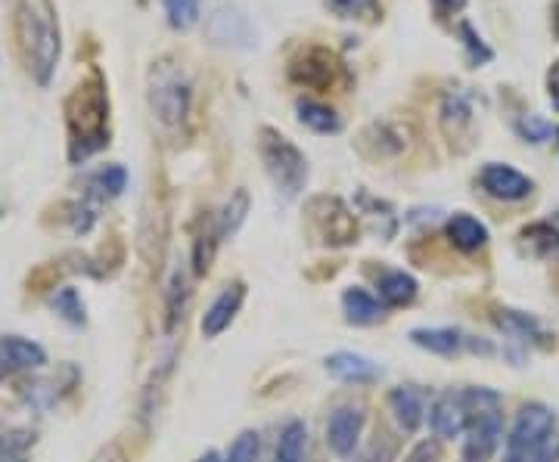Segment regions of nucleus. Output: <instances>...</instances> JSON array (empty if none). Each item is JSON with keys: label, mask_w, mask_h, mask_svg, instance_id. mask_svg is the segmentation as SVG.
Instances as JSON below:
<instances>
[{"label": "nucleus", "mask_w": 559, "mask_h": 462, "mask_svg": "<svg viewBox=\"0 0 559 462\" xmlns=\"http://www.w3.org/2000/svg\"><path fill=\"white\" fill-rule=\"evenodd\" d=\"M66 124H69V159L84 161L103 146H109V94L100 69H91L87 78L75 84L66 100Z\"/></svg>", "instance_id": "nucleus-1"}, {"label": "nucleus", "mask_w": 559, "mask_h": 462, "mask_svg": "<svg viewBox=\"0 0 559 462\" xmlns=\"http://www.w3.org/2000/svg\"><path fill=\"white\" fill-rule=\"evenodd\" d=\"M16 40L28 75L47 87L62 53L60 20L53 0H20L16 7Z\"/></svg>", "instance_id": "nucleus-2"}, {"label": "nucleus", "mask_w": 559, "mask_h": 462, "mask_svg": "<svg viewBox=\"0 0 559 462\" xmlns=\"http://www.w3.org/2000/svg\"><path fill=\"white\" fill-rule=\"evenodd\" d=\"M463 406H466V447H463V462H488L495 457L500 443V394L488 388H469L460 391Z\"/></svg>", "instance_id": "nucleus-3"}, {"label": "nucleus", "mask_w": 559, "mask_h": 462, "mask_svg": "<svg viewBox=\"0 0 559 462\" xmlns=\"http://www.w3.org/2000/svg\"><path fill=\"white\" fill-rule=\"evenodd\" d=\"M557 416L544 403H525L507 438V462H557Z\"/></svg>", "instance_id": "nucleus-4"}, {"label": "nucleus", "mask_w": 559, "mask_h": 462, "mask_svg": "<svg viewBox=\"0 0 559 462\" xmlns=\"http://www.w3.org/2000/svg\"><path fill=\"white\" fill-rule=\"evenodd\" d=\"M193 87L175 60H159L150 72V109L162 127H180L190 115Z\"/></svg>", "instance_id": "nucleus-5"}, {"label": "nucleus", "mask_w": 559, "mask_h": 462, "mask_svg": "<svg viewBox=\"0 0 559 462\" xmlns=\"http://www.w3.org/2000/svg\"><path fill=\"white\" fill-rule=\"evenodd\" d=\"M259 153L271 181L277 183V190L286 199H296L305 183H308V161L301 156V149L296 143H289L283 134L264 127L259 141Z\"/></svg>", "instance_id": "nucleus-6"}, {"label": "nucleus", "mask_w": 559, "mask_h": 462, "mask_svg": "<svg viewBox=\"0 0 559 462\" xmlns=\"http://www.w3.org/2000/svg\"><path fill=\"white\" fill-rule=\"evenodd\" d=\"M336 75H340V60L326 47H305L289 65V78L311 90H330Z\"/></svg>", "instance_id": "nucleus-7"}, {"label": "nucleus", "mask_w": 559, "mask_h": 462, "mask_svg": "<svg viewBox=\"0 0 559 462\" xmlns=\"http://www.w3.org/2000/svg\"><path fill=\"white\" fill-rule=\"evenodd\" d=\"M479 183L488 196H495L500 202H522L532 196V181L525 174H520L516 168L498 165V161H491V165L481 168Z\"/></svg>", "instance_id": "nucleus-8"}, {"label": "nucleus", "mask_w": 559, "mask_h": 462, "mask_svg": "<svg viewBox=\"0 0 559 462\" xmlns=\"http://www.w3.org/2000/svg\"><path fill=\"white\" fill-rule=\"evenodd\" d=\"M44 363H47V354L40 344L20 339V336H0V382L25 369H38Z\"/></svg>", "instance_id": "nucleus-9"}, {"label": "nucleus", "mask_w": 559, "mask_h": 462, "mask_svg": "<svg viewBox=\"0 0 559 462\" xmlns=\"http://www.w3.org/2000/svg\"><path fill=\"white\" fill-rule=\"evenodd\" d=\"M360 428H364V413L355 410V406H340L330 416V425H326V443L333 447V453L348 457L358 447Z\"/></svg>", "instance_id": "nucleus-10"}, {"label": "nucleus", "mask_w": 559, "mask_h": 462, "mask_svg": "<svg viewBox=\"0 0 559 462\" xmlns=\"http://www.w3.org/2000/svg\"><path fill=\"white\" fill-rule=\"evenodd\" d=\"M242 299H246V289H242L240 282L230 285V289H224L218 299L212 302V307L205 311V317H202V336H205V339L221 336V332L234 323V317L240 314Z\"/></svg>", "instance_id": "nucleus-11"}, {"label": "nucleus", "mask_w": 559, "mask_h": 462, "mask_svg": "<svg viewBox=\"0 0 559 462\" xmlns=\"http://www.w3.org/2000/svg\"><path fill=\"white\" fill-rule=\"evenodd\" d=\"M432 431L439 438H460L466 431V406H463V394H441L439 401L432 403Z\"/></svg>", "instance_id": "nucleus-12"}, {"label": "nucleus", "mask_w": 559, "mask_h": 462, "mask_svg": "<svg viewBox=\"0 0 559 462\" xmlns=\"http://www.w3.org/2000/svg\"><path fill=\"white\" fill-rule=\"evenodd\" d=\"M326 369L342 379V382H373L380 376V366L370 363L360 354H348V351H340L333 357H326Z\"/></svg>", "instance_id": "nucleus-13"}, {"label": "nucleus", "mask_w": 559, "mask_h": 462, "mask_svg": "<svg viewBox=\"0 0 559 462\" xmlns=\"http://www.w3.org/2000/svg\"><path fill=\"white\" fill-rule=\"evenodd\" d=\"M389 406H392V416L401 425V431H417L423 423V398H419L414 388H395L389 394Z\"/></svg>", "instance_id": "nucleus-14"}, {"label": "nucleus", "mask_w": 559, "mask_h": 462, "mask_svg": "<svg viewBox=\"0 0 559 462\" xmlns=\"http://www.w3.org/2000/svg\"><path fill=\"white\" fill-rule=\"evenodd\" d=\"M342 307H345L348 323H355V326H370V323L382 320V304L364 289H348L342 295Z\"/></svg>", "instance_id": "nucleus-15"}, {"label": "nucleus", "mask_w": 559, "mask_h": 462, "mask_svg": "<svg viewBox=\"0 0 559 462\" xmlns=\"http://www.w3.org/2000/svg\"><path fill=\"white\" fill-rule=\"evenodd\" d=\"M448 236H451V242L457 245L460 252H476V248H481L488 242V227L476 221V218H469V215H454L448 221Z\"/></svg>", "instance_id": "nucleus-16"}, {"label": "nucleus", "mask_w": 559, "mask_h": 462, "mask_svg": "<svg viewBox=\"0 0 559 462\" xmlns=\"http://www.w3.org/2000/svg\"><path fill=\"white\" fill-rule=\"evenodd\" d=\"M380 299L392 307H401V304H411L417 299V280L411 273H401V270H392L380 280Z\"/></svg>", "instance_id": "nucleus-17"}, {"label": "nucleus", "mask_w": 559, "mask_h": 462, "mask_svg": "<svg viewBox=\"0 0 559 462\" xmlns=\"http://www.w3.org/2000/svg\"><path fill=\"white\" fill-rule=\"evenodd\" d=\"M299 121L305 127H311V131H318V134H336L342 127L340 115L330 109V106H323V102L314 100H299Z\"/></svg>", "instance_id": "nucleus-18"}, {"label": "nucleus", "mask_w": 559, "mask_h": 462, "mask_svg": "<svg viewBox=\"0 0 559 462\" xmlns=\"http://www.w3.org/2000/svg\"><path fill=\"white\" fill-rule=\"evenodd\" d=\"M411 339L419 348L432 351V354H457L463 348V336L457 329H414Z\"/></svg>", "instance_id": "nucleus-19"}, {"label": "nucleus", "mask_w": 559, "mask_h": 462, "mask_svg": "<svg viewBox=\"0 0 559 462\" xmlns=\"http://www.w3.org/2000/svg\"><path fill=\"white\" fill-rule=\"evenodd\" d=\"M305 425L301 423H289L283 428L277 443V453H274V462H305Z\"/></svg>", "instance_id": "nucleus-20"}, {"label": "nucleus", "mask_w": 559, "mask_h": 462, "mask_svg": "<svg viewBox=\"0 0 559 462\" xmlns=\"http://www.w3.org/2000/svg\"><path fill=\"white\" fill-rule=\"evenodd\" d=\"M124 183H128V174H124L121 165H106L97 174H91V190L100 199H116L121 190H124Z\"/></svg>", "instance_id": "nucleus-21"}, {"label": "nucleus", "mask_w": 559, "mask_h": 462, "mask_svg": "<svg viewBox=\"0 0 559 462\" xmlns=\"http://www.w3.org/2000/svg\"><path fill=\"white\" fill-rule=\"evenodd\" d=\"M326 7L340 20H377L380 16L377 0H326Z\"/></svg>", "instance_id": "nucleus-22"}, {"label": "nucleus", "mask_w": 559, "mask_h": 462, "mask_svg": "<svg viewBox=\"0 0 559 462\" xmlns=\"http://www.w3.org/2000/svg\"><path fill=\"white\" fill-rule=\"evenodd\" d=\"M165 16L171 28L183 32L200 20V0H165Z\"/></svg>", "instance_id": "nucleus-23"}, {"label": "nucleus", "mask_w": 559, "mask_h": 462, "mask_svg": "<svg viewBox=\"0 0 559 462\" xmlns=\"http://www.w3.org/2000/svg\"><path fill=\"white\" fill-rule=\"evenodd\" d=\"M460 38H463V47H466V53H469V62L473 65H485V62L495 60V53H491V47L481 40V35L469 25V22H460Z\"/></svg>", "instance_id": "nucleus-24"}, {"label": "nucleus", "mask_w": 559, "mask_h": 462, "mask_svg": "<svg viewBox=\"0 0 559 462\" xmlns=\"http://www.w3.org/2000/svg\"><path fill=\"white\" fill-rule=\"evenodd\" d=\"M246 211H249V196H246V190H240V193H234V199L227 202V208L221 215V236L237 233L240 223L246 221Z\"/></svg>", "instance_id": "nucleus-25"}, {"label": "nucleus", "mask_w": 559, "mask_h": 462, "mask_svg": "<svg viewBox=\"0 0 559 462\" xmlns=\"http://www.w3.org/2000/svg\"><path fill=\"white\" fill-rule=\"evenodd\" d=\"M53 311L66 317L69 323H84V304H81L79 292L75 289H60L57 295H53Z\"/></svg>", "instance_id": "nucleus-26"}, {"label": "nucleus", "mask_w": 559, "mask_h": 462, "mask_svg": "<svg viewBox=\"0 0 559 462\" xmlns=\"http://www.w3.org/2000/svg\"><path fill=\"white\" fill-rule=\"evenodd\" d=\"M259 460V435L255 431H242L237 441L230 443L227 462H255Z\"/></svg>", "instance_id": "nucleus-27"}, {"label": "nucleus", "mask_w": 559, "mask_h": 462, "mask_svg": "<svg viewBox=\"0 0 559 462\" xmlns=\"http://www.w3.org/2000/svg\"><path fill=\"white\" fill-rule=\"evenodd\" d=\"M183 295H187V282H183V273H175L171 280V289H168V329H175L178 320L183 317Z\"/></svg>", "instance_id": "nucleus-28"}, {"label": "nucleus", "mask_w": 559, "mask_h": 462, "mask_svg": "<svg viewBox=\"0 0 559 462\" xmlns=\"http://www.w3.org/2000/svg\"><path fill=\"white\" fill-rule=\"evenodd\" d=\"M441 115H444V124H448V127H451V121H454V124H466V121H469V102H466L463 94H448V97H444Z\"/></svg>", "instance_id": "nucleus-29"}, {"label": "nucleus", "mask_w": 559, "mask_h": 462, "mask_svg": "<svg viewBox=\"0 0 559 462\" xmlns=\"http://www.w3.org/2000/svg\"><path fill=\"white\" fill-rule=\"evenodd\" d=\"M520 134L528 143H544L554 134V124H547L540 115H525V119H520Z\"/></svg>", "instance_id": "nucleus-30"}, {"label": "nucleus", "mask_w": 559, "mask_h": 462, "mask_svg": "<svg viewBox=\"0 0 559 462\" xmlns=\"http://www.w3.org/2000/svg\"><path fill=\"white\" fill-rule=\"evenodd\" d=\"M404 462H439V447L436 443H429V441H423L417 443L411 453H407V460Z\"/></svg>", "instance_id": "nucleus-31"}, {"label": "nucleus", "mask_w": 559, "mask_h": 462, "mask_svg": "<svg viewBox=\"0 0 559 462\" xmlns=\"http://www.w3.org/2000/svg\"><path fill=\"white\" fill-rule=\"evenodd\" d=\"M466 7V0H436V10H439L441 16H454Z\"/></svg>", "instance_id": "nucleus-32"}, {"label": "nucleus", "mask_w": 559, "mask_h": 462, "mask_svg": "<svg viewBox=\"0 0 559 462\" xmlns=\"http://www.w3.org/2000/svg\"><path fill=\"white\" fill-rule=\"evenodd\" d=\"M550 102H554V109L559 112V62L554 65V72H550Z\"/></svg>", "instance_id": "nucleus-33"}, {"label": "nucleus", "mask_w": 559, "mask_h": 462, "mask_svg": "<svg viewBox=\"0 0 559 462\" xmlns=\"http://www.w3.org/2000/svg\"><path fill=\"white\" fill-rule=\"evenodd\" d=\"M197 462H221V457L218 453H215V450H209V453H205V457H200V460Z\"/></svg>", "instance_id": "nucleus-34"}, {"label": "nucleus", "mask_w": 559, "mask_h": 462, "mask_svg": "<svg viewBox=\"0 0 559 462\" xmlns=\"http://www.w3.org/2000/svg\"><path fill=\"white\" fill-rule=\"evenodd\" d=\"M554 32L559 35V0H557V7H554Z\"/></svg>", "instance_id": "nucleus-35"}]
</instances>
